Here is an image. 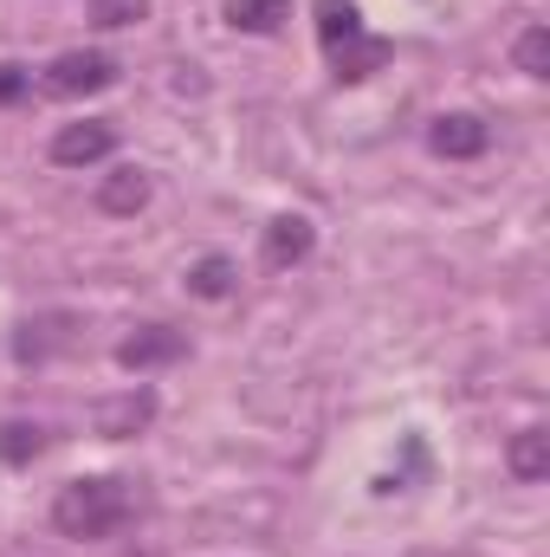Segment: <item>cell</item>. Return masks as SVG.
Instances as JSON below:
<instances>
[{
    "label": "cell",
    "mask_w": 550,
    "mask_h": 557,
    "mask_svg": "<svg viewBox=\"0 0 550 557\" xmlns=\"http://www.w3.org/2000/svg\"><path fill=\"white\" fill-rule=\"evenodd\" d=\"M182 350H188L182 331H168V324H142L137 337L117 344V363H124V370H155V363H175Z\"/></svg>",
    "instance_id": "8992f818"
},
{
    "label": "cell",
    "mask_w": 550,
    "mask_h": 557,
    "mask_svg": "<svg viewBox=\"0 0 550 557\" xmlns=\"http://www.w3.org/2000/svg\"><path fill=\"white\" fill-rule=\"evenodd\" d=\"M505 460H512V480H525V486H532V480H545V473H550V434H545V428H525V434L512 441V454H505Z\"/></svg>",
    "instance_id": "8fae6325"
},
{
    "label": "cell",
    "mask_w": 550,
    "mask_h": 557,
    "mask_svg": "<svg viewBox=\"0 0 550 557\" xmlns=\"http://www.w3.org/2000/svg\"><path fill=\"white\" fill-rule=\"evenodd\" d=\"M486 143H492V131H486L473 111L434 117V131H427V149H434V156H453V162H466V156H486Z\"/></svg>",
    "instance_id": "5b68a950"
},
{
    "label": "cell",
    "mask_w": 550,
    "mask_h": 557,
    "mask_svg": "<svg viewBox=\"0 0 550 557\" xmlns=\"http://www.w3.org/2000/svg\"><path fill=\"white\" fill-rule=\"evenodd\" d=\"M149 188H155V182H149L142 169H111V175L98 182V208H104V214H142V208H149Z\"/></svg>",
    "instance_id": "ba28073f"
},
{
    "label": "cell",
    "mask_w": 550,
    "mask_h": 557,
    "mask_svg": "<svg viewBox=\"0 0 550 557\" xmlns=\"http://www.w3.org/2000/svg\"><path fill=\"white\" fill-rule=\"evenodd\" d=\"M111 85H117V59H104V52H59L39 72L46 98H91V91H111Z\"/></svg>",
    "instance_id": "3957f363"
},
{
    "label": "cell",
    "mask_w": 550,
    "mask_h": 557,
    "mask_svg": "<svg viewBox=\"0 0 550 557\" xmlns=\"http://www.w3.org/2000/svg\"><path fill=\"white\" fill-rule=\"evenodd\" d=\"M20 91H26V72L20 65H0V104H13Z\"/></svg>",
    "instance_id": "e0dca14e"
},
{
    "label": "cell",
    "mask_w": 550,
    "mask_h": 557,
    "mask_svg": "<svg viewBox=\"0 0 550 557\" xmlns=\"http://www.w3.org/2000/svg\"><path fill=\"white\" fill-rule=\"evenodd\" d=\"M149 416H155V396H149V389H130V396H117V403H104V409H98V434L130 441L137 428H149Z\"/></svg>",
    "instance_id": "9c48e42d"
},
{
    "label": "cell",
    "mask_w": 550,
    "mask_h": 557,
    "mask_svg": "<svg viewBox=\"0 0 550 557\" xmlns=\"http://www.w3.org/2000/svg\"><path fill=\"white\" fill-rule=\"evenodd\" d=\"M137 20H149V0H91V26H104V33L137 26Z\"/></svg>",
    "instance_id": "2e32d148"
},
{
    "label": "cell",
    "mask_w": 550,
    "mask_h": 557,
    "mask_svg": "<svg viewBox=\"0 0 550 557\" xmlns=\"http://www.w3.org/2000/svg\"><path fill=\"white\" fill-rule=\"evenodd\" d=\"M512 59H518V72H525V78H550V33H545V26H525V33H518V46H512Z\"/></svg>",
    "instance_id": "9a60e30c"
},
{
    "label": "cell",
    "mask_w": 550,
    "mask_h": 557,
    "mask_svg": "<svg viewBox=\"0 0 550 557\" xmlns=\"http://www.w3.org/2000/svg\"><path fill=\"white\" fill-rule=\"evenodd\" d=\"M311 240H317V234H311V221H304V214H278L273 227H266V267H273V273L298 267V260L311 253Z\"/></svg>",
    "instance_id": "52a82bcc"
},
{
    "label": "cell",
    "mask_w": 550,
    "mask_h": 557,
    "mask_svg": "<svg viewBox=\"0 0 550 557\" xmlns=\"http://www.w3.org/2000/svg\"><path fill=\"white\" fill-rule=\"evenodd\" d=\"M65 324H72V318H39V324H20L13 357H20V363H39L46 350H59V344H65Z\"/></svg>",
    "instance_id": "7c38bea8"
},
{
    "label": "cell",
    "mask_w": 550,
    "mask_h": 557,
    "mask_svg": "<svg viewBox=\"0 0 550 557\" xmlns=\"http://www.w3.org/2000/svg\"><path fill=\"white\" fill-rule=\"evenodd\" d=\"M234 285H240V273H234V260H227V253H208V260L188 273V292H195V298H227Z\"/></svg>",
    "instance_id": "4fadbf2b"
},
{
    "label": "cell",
    "mask_w": 550,
    "mask_h": 557,
    "mask_svg": "<svg viewBox=\"0 0 550 557\" xmlns=\"http://www.w3.org/2000/svg\"><path fill=\"white\" fill-rule=\"evenodd\" d=\"M317 46L337 72V85H363L396 59V46L383 33H363V13L350 0H317Z\"/></svg>",
    "instance_id": "7a4b0ae2"
},
{
    "label": "cell",
    "mask_w": 550,
    "mask_h": 557,
    "mask_svg": "<svg viewBox=\"0 0 550 557\" xmlns=\"http://www.w3.org/2000/svg\"><path fill=\"white\" fill-rule=\"evenodd\" d=\"M39 447H46V428H26V421H7V428H0V460H7V467H26Z\"/></svg>",
    "instance_id": "5bb4252c"
},
{
    "label": "cell",
    "mask_w": 550,
    "mask_h": 557,
    "mask_svg": "<svg viewBox=\"0 0 550 557\" xmlns=\"http://www.w3.org/2000/svg\"><path fill=\"white\" fill-rule=\"evenodd\" d=\"M111 149H117V131L91 117V124H65V131L52 137V162H59V169H91V162H104Z\"/></svg>",
    "instance_id": "277c9868"
},
{
    "label": "cell",
    "mask_w": 550,
    "mask_h": 557,
    "mask_svg": "<svg viewBox=\"0 0 550 557\" xmlns=\"http://www.w3.org/2000/svg\"><path fill=\"white\" fill-rule=\"evenodd\" d=\"M130 519H137V486L117 480V473L72 480V486H59V499H52V525H59L65 539H85V545L117 539Z\"/></svg>",
    "instance_id": "6da1fadb"
},
{
    "label": "cell",
    "mask_w": 550,
    "mask_h": 557,
    "mask_svg": "<svg viewBox=\"0 0 550 557\" xmlns=\"http://www.w3.org/2000/svg\"><path fill=\"white\" fill-rule=\"evenodd\" d=\"M221 13H227L234 33H278V26L291 20L285 0H221Z\"/></svg>",
    "instance_id": "30bf717a"
}]
</instances>
